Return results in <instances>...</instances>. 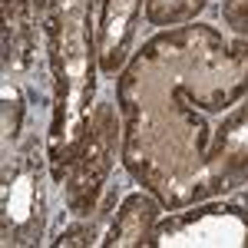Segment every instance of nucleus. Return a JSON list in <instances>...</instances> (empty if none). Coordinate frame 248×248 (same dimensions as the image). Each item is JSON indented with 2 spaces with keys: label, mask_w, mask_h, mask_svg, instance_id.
I'll use <instances>...</instances> for the list:
<instances>
[{
  "label": "nucleus",
  "mask_w": 248,
  "mask_h": 248,
  "mask_svg": "<svg viewBox=\"0 0 248 248\" xmlns=\"http://www.w3.org/2000/svg\"><path fill=\"white\" fill-rule=\"evenodd\" d=\"M123 166L179 212L248 186V40L195 23L142 43L116 86Z\"/></svg>",
  "instance_id": "f257e3e1"
},
{
  "label": "nucleus",
  "mask_w": 248,
  "mask_h": 248,
  "mask_svg": "<svg viewBox=\"0 0 248 248\" xmlns=\"http://www.w3.org/2000/svg\"><path fill=\"white\" fill-rule=\"evenodd\" d=\"M46 40L53 73V119L46 133V159L53 182H63L90 126V99L96 90V30L93 14L103 0H50Z\"/></svg>",
  "instance_id": "f03ea898"
},
{
  "label": "nucleus",
  "mask_w": 248,
  "mask_h": 248,
  "mask_svg": "<svg viewBox=\"0 0 248 248\" xmlns=\"http://www.w3.org/2000/svg\"><path fill=\"white\" fill-rule=\"evenodd\" d=\"M46 136L30 129L17 149L3 153L0 242L7 248L40 245L46 232Z\"/></svg>",
  "instance_id": "7ed1b4c3"
},
{
  "label": "nucleus",
  "mask_w": 248,
  "mask_h": 248,
  "mask_svg": "<svg viewBox=\"0 0 248 248\" xmlns=\"http://www.w3.org/2000/svg\"><path fill=\"white\" fill-rule=\"evenodd\" d=\"M119 133L123 129H119V119H116V106L113 103H99L96 113L90 116L86 139H83L77 159H73V166H70L66 179H63V186H66V209L77 218H86L99 205V195H103L106 179L113 172Z\"/></svg>",
  "instance_id": "20e7f679"
},
{
  "label": "nucleus",
  "mask_w": 248,
  "mask_h": 248,
  "mask_svg": "<svg viewBox=\"0 0 248 248\" xmlns=\"http://www.w3.org/2000/svg\"><path fill=\"white\" fill-rule=\"evenodd\" d=\"M149 245L159 248H248V209L235 202H205L159 218Z\"/></svg>",
  "instance_id": "39448f33"
},
{
  "label": "nucleus",
  "mask_w": 248,
  "mask_h": 248,
  "mask_svg": "<svg viewBox=\"0 0 248 248\" xmlns=\"http://www.w3.org/2000/svg\"><path fill=\"white\" fill-rule=\"evenodd\" d=\"M142 0H103L99 14V30H96V53H99V70L106 77H116V70L126 63L129 43L136 37Z\"/></svg>",
  "instance_id": "423d86ee"
},
{
  "label": "nucleus",
  "mask_w": 248,
  "mask_h": 248,
  "mask_svg": "<svg viewBox=\"0 0 248 248\" xmlns=\"http://www.w3.org/2000/svg\"><path fill=\"white\" fill-rule=\"evenodd\" d=\"M159 212H162V202L155 195H146V192H133L123 199V205L116 212V222L109 225L103 245L109 248H142L153 242V232L159 225Z\"/></svg>",
  "instance_id": "0eeeda50"
},
{
  "label": "nucleus",
  "mask_w": 248,
  "mask_h": 248,
  "mask_svg": "<svg viewBox=\"0 0 248 248\" xmlns=\"http://www.w3.org/2000/svg\"><path fill=\"white\" fill-rule=\"evenodd\" d=\"M33 3L37 0H3V77L33 66Z\"/></svg>",
  "instance_id": "6e6552de"
},
{
  "label": "nucleus",
  "mask_w": 248,
  "mask_h": 248,
  "mask_svg": "<svg viewBox=\"0 0 248 248\" xmlns=\"http://www.w3.org/2000/svg\"><path fill=\"white\" fill-rule=\"evenodd\" d=\"M209 0H146V20L153 27H179L205 10Z\"/></svg>",
  "instance_id": "1a4fd4ad"
},
{
  "label": "nucleus",
  "mask_w": 248,
  "mask_h": 248,
  "mask_svg": "<svg viewBox=\"0 0 248 248\" xmlns=\"http://www.w3.org/2000/svg\"><path fill=\"white\" fill-rule=\"evenodd\" d=\"M20 126H23V96L14 79L3 77V153H10V146L20 139Z\"/></svg>",
  "instance_id": "9d476101"
},
{
  "label": "nucleus",
  "mask_w": 248,
  "mask_h": 248,
  "mask_svg": "<svg viewBox=\"0 0 248 248\" xmlns=\"http://www.w3.org/2000/svg\"><path fill=\"white\" fill-rule=\"evenodd\" d=\"M222 20L238 37L248 40V0H222Z\"/></svg>",
  "instance_id": "9b49d317"
},
{
  "label": "nucleus",
  "mask_w": 248,
  "mask_h": 248,
  "mask_svg": "<svg viewBox=\"0 0 248 248\" xmlns=\"http://www.w3.org/2000/svg\"><path fill=\"white\" fill-rule=\"evenodd\" d=\"M46 3H50V0H37V7H46Z\"/></svg>",
  "instance_id": "f8f14e48"
},
{
  "label": "nucleus",
  "mask_w": 248,
  "mask_h": 248,
  "mask_svg": "<svg viewBox=\"0 0 248 248\" xmlns=\"http://www.w3.org/2000/svg\"><path fill=\"white\" fill-rule=\"evenodd\" d=\"M245 202H248V192H245Z\"/></svg>",
  "instance_id": "ddd939ff"
}]
</instances>
